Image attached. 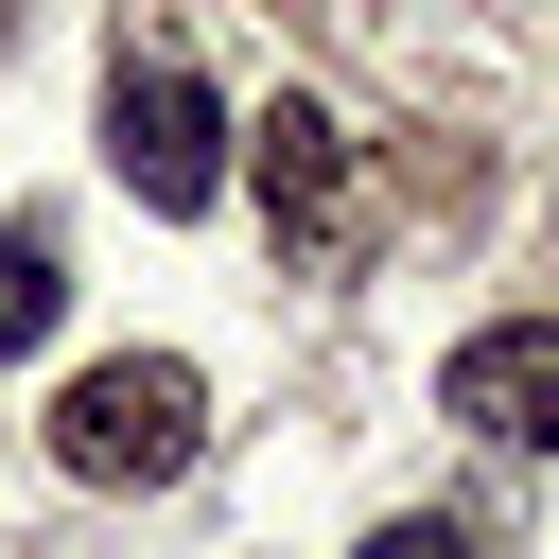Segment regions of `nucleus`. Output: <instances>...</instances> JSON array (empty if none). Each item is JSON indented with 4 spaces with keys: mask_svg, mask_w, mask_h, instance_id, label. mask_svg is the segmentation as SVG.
<instances>
[{
    "mask_svg": "<svg viewBox=\"0 0 559 559\" xmlns=\"http://www.w3.org/2000/svg\"><path fill=\"white\" fill-rule=\"evenodd\" d=\"M105 157H122L140 210H210V192H227V105H210L175 52H122V87H105Z\"/></svg>",
    "mask_w": 559,
    "mask_h": 559,
    "instance_id": "obj_2",
    "label": "nucleus"
},
{
    "mask_svg": "<svg viewBox=\"0 0 559 559\" xmlns=\"http://www.w3.org/2000/svg\"><path fill=\"white\" fill-rule=\"evenodd\" d=\"M437 419H454V437H489V454H542V437H559V314L472 332V349L437 367Z\"/></svg>",
    "mask_w": 559,
    "mask_h": 559,
    "instance_id": "obj_4",
    "label": "nucleus"
},
{
    "mask_svg": "<svg viewBox=\"0 0 559 559\" xmlns=\"http://www.w3.org/2000/svg\"><path fill=\"white\" fill-rule=\"evenodd\" d=\"M210 454V384L175 367V349H105L70 402H52V472L70 489H175Z\"/></svg>",
    "mask_w": 559,
    "mask_h": 559,
    "instance_id": "obj_1",
    "label": "nucleus"
},
{
    "mask_svg": "<svg viewBox=\"0 0 559 559\" xmlns=\"http://www.w3.org/2000/svg\"><path fill=\"white\" fill-rule=\"evenodd\" d=\"M245 175H262V210H280V245H297V262H349V245H367V175H349L332 105L245 122Z\"/></svg>",
    "mask_w": 559,
    "mask_h": 559,
    "instance_id": "obj_3",
    "label": "nucleus"
},
{
    "mask_svg": "<svg viewBox=\"0 0 559 559\" xmlns=\"http://www.w3.org/2000/svg\"><path fill=\"white\" fill-rule=\"evenodd\" d=\"M52 314H70V262H52V227H0V367H17V349H52Z\"/></svg>",
    "mask_w": 559,
    "mask_h": 559,
    "instance_id": "obj_5",
    "label": "nucleus"
},
{
    "mask_svg": "<svg viewBox=\"0 0 559 559\" xmlns=\"http://www.w3.org/2000/svg\"><path fill=\"white\" fill-rule=\"evenodd\" d=\"M367 559H472V542H454V524L419 507V524H367Z\"/></svg>",
    "mask_w": 559,
    "mask_h": 559,
    "instance_id": "obj_6",
    "label": "nucleus"
}]
</instances>
